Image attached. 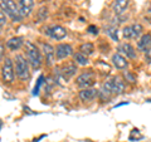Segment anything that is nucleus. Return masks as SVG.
<instances>
[{
	"instance_id": "obj_1",
	"label": "nucleus",
	"mask_w": 151,
	"mask_h": 142,
	"mask_svg": "<svg viewBox=\"0 0 151 142\" xmlns=\"http://www.w3.org/2000/svg\"><path fill=\"white\" fill-rule=\"evenodd\" d=\"M25 52H27V57H28V62L34 69H38L42 65V54L38 47H35L30 42H25Z\"/></svg>"
},
{
	"instance_id": "obj_25",
	"label": "nucleus",
	"mask_w": 151,
	"mask_h": 142,
	"mask_svg": "<svg viewBox=\"0 0 151 142\" xmlns=\"http://www.w3.org/2000/svg\"><path fill=\"white\" fill-rule=\"evenodd\" d=\"M5 24H6V16H5V13L1 11L0 13V25H1V28H4Z\"/></svg>"
},
{
	"instance_id": "obj_3",
	"label": "nucleus",
	"mask_w": 151,
	"mask_h": 142,
	"mask_svg": "<svg viewBox=\"0 0 151 142\" xmlns=\"http://www.w3.org/2000/svg\"><path fill=\"white\" fill-rule=\"evenodd\" d=\"M124 91H125V83L119 77H113L112 79L107 80L102 87V92L107 94H121Z\"/></svg>"
},
{
	"instance_id": "obj_2",
	"label": "nucleus",
	"mask_w": 151,
	"mask_h": 142,
	"mask_svg": "<svg viewBox=\"0 0 151 142\" xmlns=\"http://www.w3.org/2000/svg\"><path fill=\"white\" fill-rule=\"evenodd\" d=\"M15 73L19 77V79H22V80H28L30 77L29 62L20 54L15 55Z\"/></svg>"
},
{
	"instance_id": "obj_6",
	"label": "nucleus",
	"mask_w": 151,
	"mask_h": 142,
	"mask_svg": "<svg viewBox=\"0 0 151 142\" xmlns=\"http://www.w3.org/2000/svg\"><path fill=\"white\" fill-rule=\"evenodd\" d=\"M1 77L5 83H12L14 80V68L13 62L9 58L3 60V68H1Z\"/></svg>"
},
{
	"instance_id": "obj_11",
	"label": "nucleus",
	"mask_w": 151,
	"mask_h": 142,
	"mask_svg": "<svg viewBox=\"0 0 151 142\" xmlns=\"http://www.w3.org/2000/svg\"><path fill=\"white\" fill-rule=\"evenodd\" d=\"M129 4H130V0H115V3L112 5L113 13L116 15H120V14L125 13V10L129 8Z\"/></svg>"
},
{
	"instance_id": "obj_18",
	"label": "nucleus",
	"mask_w": 151,
	"mask_h": 142,
	"mask_svg": "<svg viewBox=\"0 0 151 142\" xmlns=\"http://www.w3.org/2000/svg\"><path fill=\"white\" fill-rule=\"evenodd\" d=\"M73 58H74V62L78 63L79 65H87V64H88V58H87V55H84L83 53H81V52L76 53V54L73 55Z\"/></svg>"
},
{
	"instance_id": "obj_26",
	"label": "nucleus",
	"mask_w": 151,
	"mask_h": 142,
	"mask_svg": "<svg viewBox=\"0 0 151 142\" xmlns=\"http://www.w3.org/2000/svg\"><path fill=\"white\" fill-rule=\"evenodd\" d=\"M145 57H146V60H147L149 63H151V48L145 52Z\"/></svg>"
},
{
	"instance_id": "obj_15",
	"label": "nucleus",
	"mask_w": 151,
	"mask_h": 142,
	"mask_svg": "<svg viewBox=\"0 0 151 142\" xmlns=\"http://www.w3.org/2000/svg\"><path fill=\"white\" fill-rule=\"evenodd\" d=\"M59 72H60V74H62L65 79L68 80L76 72H77V65H76V64H68V65H65V67H63L62 69L59 70Z\"/></svg>"
},
{
	"instance_id": "obj_9",
	"label": "nucleus",
	"mask_w": 151,
	"mask_h": 142,
	"mask_svg": "<svg viewBox=\"0 0 151 142\" xmlns=\"http://www.w3.org/2000/svg\"><path fill=\"white\" fill-rule=\"evenodd\" d=\"M72 47L69 44H58L55 47V57L58 59H64L72 54Z\"/></svg>"
},
{
	"instance_id": "obj_28",
	"label": "nucleus",
	"mask_w": 151,
	"mask_h": 142,
	"mask_svg": "<svg viewBox=\"0 0 151 142\" xmlns=\"http://www.w3.org/2000/svg\"><path fill=\"white\" fill-rule=\"evenodd\" d=\"M4 57V44H1V58Z\"/></svg>"
},
{
	"instance_id": "obj_14",
	"label": "nucleus",
	"mask_w": 151,
	"mask_h": 142,
	"mask_svg": "<svg viewBox=\"0 0 151 142\" xmlns=\"http://www.w3.org/2000/svg\"><path fill=\"white\" fill-rule=\"evenodd\" d=\"M112 63H113V65H115L117 69H125L127 67L126 59L121 54H119V53L112 55Z\"/></svg>"
},
{
	"instance_id": "obj_27",
	"label": "nucleus",
	"mask_w": 151,
	"mask_h": 142,
	"mask_svg": "<svg viewBox=\"0 0 151 142\" xmlns=\"http://www.w3.org/2000/svg\"><path fill=\"white\" fill-rule=\"evenodd\" d=\"M88 30H89V33H92V34H97V33H98V32H97L98 29H97V28L94 27V25H91V27H89V28H88Z\"/></svg>"
},
{
	"instance_id": "obj_10",
	"label": "nucleus",
	"mask_w": 151,
	"mask_h": 142,
	"mask_svg": "<svg viewBox=\"0 0 151 142\" xmlns=\"http://www.w3.org/2000/svg\"><path fill=\"white\" fill-rule=\"evenodd\" d=\"M98 96V91L94 88H84L79 92V98L82 102H91Z\"/></svg>"
},
{
	"instance_id": "obj_23",
	"label": "nucleus",
	"mask_w": 151,
	"mask_h": 142,
	"mask_svg": "<svg viewBox=\"0 0 151 142\" xmlns=\"http://www.w3.org/2000/svg\"><path fill=\"white\" fill-rule=\"evenodd\" d=\"M124 37L126 38V39H131V38H132L131 27H125V28H124Z\"/></svg>"
},
{
	"instance_id": "obj_12",
	"label": "nucleus",
	"mask_w": 151,
	"mask_h": 142,
	"mask_svg": "<svg viewBox=\"0 0 151 142\" xmlns=\"http://www.w3.org/2000/svg\"><path fill=\"white\" fill-rule=\"evenodd\" d=\"M43 52L45 54V62L48 65H52L54 62V57H55V52L54 48L50 44H43Z\"/></svg>"
},
{
	"instance_id": "obj_4",
	"label": "nucleus",
	"mask_w": 151,
	"mask_h": 142,
	"mask_svg": "<svg viewBox=\"0 0 151 142\" xmlns=\"http://www.w3.org/2000/svg\"><path fill=\"white\" fill-rule=\"evenodd\" d=\"M1 11H4L6 15L10 16L13 20L20 22L22 15L19 13V8L13 0H1Z\"/></svg>"
},
{
	"instance_id": "obj_21",
	"label": "nucleus",
	"mask_w": 151,
	"mask_h": 142,
	"mask_svg": "<svg viewBox=\"0 0 151 142\" xmlns=\"http://www.w3.org/2000/svg\"><path fill=\"white\" fill-rule=\"evenodd\" d=\"M142 138V135L140 133L139 130H132L131 131V135H130V140L134 141V140H141Z\"/></svg>"
},
{
	"instance_id": "obj_22",
	"label": "nucleus",
	"mask_w": 151,
	"mask_h": 142,
	"mask_svg": "<svg viewBox=\"0 0 151 142\" xmlns=\"http://www.w3.org/2000/svg\"><path fill=\"white\" fill-rule=\"evenodd\" d=\"M107 34L110 35L113 40H116V42H117V39H119V37H117V29H116V28H113V27L108 28V29H107Z\"/></svg>"
},
{
	"instance_id": "obj_7",
	"label": "nucleus",
	"mask_w": 151,
	"mask_h": 142,
	"mask_svg": "<svg viewBox=\"0 0 151 142\" xmlns=\"http://www.w3.org/2000/svg\"><path fill=\"white\" fill-rule=\"evenodd\" d=\"M45 34L49 35L52 39L62 40L63 38H65V35H67V30H65L63 27H60V25H53V27L47 28Z\"/></svg>"
},
{
	"instance_id": "obj_16",
	"label": "nucleus",
	"mask_w": 151,
	"mask_h": 142,
	"mask_svg": "<svg viewBox=\"0 0 151 142\" xmlns=\"http://www.w3.org/2000/svg\"><path fill=\"white\" fill-rule=\"evenodd\" d=\"M120 52H122L124 54H126V57H129L131 59H135L136 58V52L134 49V47L129 43H124L120 45Z\"/></svg>"
},
{
	"instance_id": "obj_13",
	"label": "nucleus",
	"mask_w": 151,
	"mask_h": 142,
	"mask_svg": "<svg viewBox=\"0 0 151 142\" xmlns=\"http://www.w3.org/2000/svg\"><path fill=\"white\" fill-rule=\"evenodd\" d=\"M137 48L145 52L151 48V34H145L140 38L137 42Z\"/></svg>"
},
{
	"instance_id": "obj_29",
	"label": "nucleus",
	"mask_w": 151,
	"mask_h": 142,
	"mask_svg": "<svg viewBox=\"0 0 151 142\" xmlns=\"http://www.w3.org/2000/svg\"><path fill=\"white\" fill-rule=\"evenodd\" d=\"M149 13H150V14H151V5H150V6H149Z\"/></svg>"
},
{
	"instance_id": "obj_5",
	"label": "nucleus",
	"mask_w": 151,
	"mask_h": 142,
	"mask_svg": "<svg viewBox=\"0 0 151 142\" xmlns=\"http://www.w3.org/2000/svg\"><path fill=\"white\" fill-rule=\"evenodd\" d=\"M94 80H96V75H94L93 72H84L82 73L81 75H78L77 79H76V82L81 88H91L93 84H94Z\"/></svg>"
},
{
	"instance_id": "obj_24",
	"label": "nucleus",
	"mask_w": 151,
	"mask_h": 142,
	"mask_svg": "<svg viewBox=\"0 0 151 142\" xmlns=\"http://www.w3.org/2000/svg\"><path fill=\"white\" fill-rule=\"evenodd\" d=\"M42 82H43V77H39V79H38V82H37V86L34 87V91H33V94L34 96H37L38 94V92H39V88H40V86H42Z\"/></svg>"
},
{
	"instance_id": "obj_8",
	"label": "nucleus",
	"mask_w": 151,
	"mask_h": 142,
	"mask_svg": "<svg viewBox=\"0 0 151 142\" xmlns=\"http://www.w3.org/2000/svg\"><path fill=\"white\" fill-rule=\"evenodd\" d=\"M33 6H34V1L33 0H19L18 8H19V13H20L22 18L29 16L33 10Z\"/></svg>"
},
{
	"instance_id": "obj_20",
	"label": "nucleus",
	"mask_w": 151,
	"mask_h": 142,
	"mask_svg": "<svg viewBox=\"0 0 151 142\" xmlns=\"http://www.w3.org/2000/svg\"><path fill=\"white\" fill-rule=\"evenodd\" d=\"M79 50H81V53H83L84 55L92 54V53H93V44H92V43H84V44L81 45Z\"/></svg>"
},
{
	"instance_id": "obj_17",
	"label": "nucleus",
	"mask_w": 151,
	"mask_h": 142,
	"mask_svg": "<svg viewBox=\"0 0 151 142\" xmlns=\"http://www.w3.org/2000/svg\"><path fill=\"white\" fill-rule=\"evenodd\" d=\"M23 44H24V42H23V38H20V37H14L6 42L8 48L12 50H18Z\"/></svg>"
},
{
	"instance_id": "obj_19",
	"label": "nucleus",
	"mask_w": 151,
	"mask_h": 142,
	"mask_svg": "<svg viewBox=\"0 0 151 142\" xmlns=\"http://www.w3.org/2000/svg\"><path fill=\"white\" fill-rule=\"evenodd\" d=\"M131 30H132V39H137V38L142 34V25L141 24H134L131 25Z\"/></svg>"
}]
</instances>
